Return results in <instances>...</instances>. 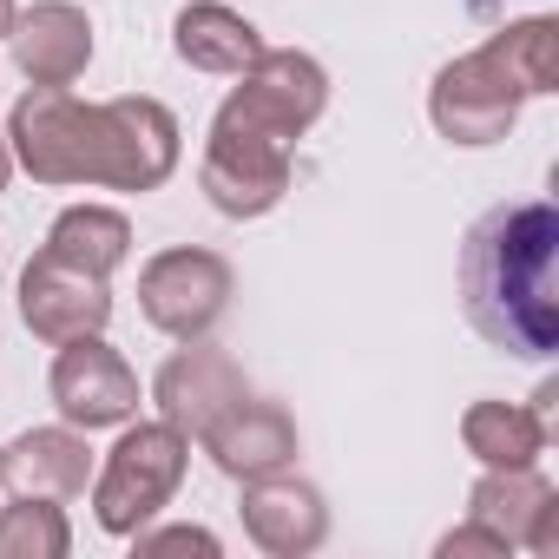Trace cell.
Here are the masks:
<instances>
[{"label":"cell","instance_id":"1","mask_svg":"<svg viewBox=\"0 0 559 559\" xmlns=\"http://www.w3.org/2000/svg\"><path fill=\"white\" fill-rule=\"evenodd\" d=\"M330 112V73L304 47H263V60L230 86V99L211 119L198 185L217 217H270L290 198L297 139Z\"/></svg>","mask_w":559,"mask_h":559},{"label":"cell","instance_id":"2","mask_svg":"<svg viewBox=\"0 0 559 559\" xmlns=\"http://www.w3.org/2000/svg\"><path fill=\"white\" fill-rule=\"evenodd\" d=\"M8 152L34 185H99L158 191L178 171V119L165 99H73L67 86H34L8 112Z\"/></svg>","mask_w":559,"mask_h":559},{"label":"cell","instance_id":"3","mask_svg":"<svg viewBox=\"0 0 559 559\" xmlns=\"http://www.w3.org/2000/svg\"><path fill=\"white\" fill-rule=\"evenodd\" d=\"M461 310L500 356L546 362L559 349V211L546 198H513L467 224Z\"/></svg>","mask_w":559,"mask_h":559},{"label":"cell","instance_id":"4","mask_svg":"<svg viewBox=\"0 0 559 559\" xmlns=\"http://www.w3.org/2000/svg\"><path fill=\"white\" fill-rule=\"evenodd\" d=\"M559 93V21H507L487 47L448 60L428 86V119L448 145H500L526 99Z\"/></svg>","mask_w":559,"mask_h":559},{"label":"cell","instance_id":"5","mask_svg":"<svg viewBox=\"0 0 559 559\" xmlns=\"http://www.w3.org/2000/svg\"><path fill=\"white\" fill-rule=\"evenodd\" d=\"M185 467H191V435H178L171 421H139V428L126 421L119 448L86 480L93 487V520L112 539H132L139 526H152L171 507V493L185 487Z\"/></svg>","mask_w":559,"mask_h":559},{"label":"cell","instance_id":"6","mask_svg":"<svg viewBox=\"0 0 559 559\" xmlns=\"http://www.w3.org/2000/svg\"><path fill=\"white\" fill-rule=\"evenodd\" d=\"M230 290H237V276L217 250H198V243H171L158 250L145 270H139V310L158 336H211L217 317L230 310Z\"/></svg>","mask_w":559,"mask_h":559},{"label":"cell","instance_id":"7","mask_svg":"<svg viewBox=\"0 0 559 559\" xmlns=\"http://www.w3.org/2000/svg\"><path fill=\"white\" fill-rule=\"evenodd\" d=\"M47 395H53L60 421L80 428V435L126 428V421L139 415V376H132V362L106 343V330H99V336L60 343L53 376H47Z\"/></svg>","mask_w":559,"mask_h":559},{"label":"cell","instance_id":"8","mask_svg":"<svg viewBox=\"0 0 559 559\" xmlns=\"http://www.w3.org/2000/svg\"><path fill=\"white\" fill-rule=\"evenodd\" d=\"M21 323L40 336V343H73V336H99L112 323V290L106 276L40 250L27 270H21Z\"/></svg>","mask_w":559,"mask_h":559},{"label":"cell","instance_id":"9","mask_svg":"<svg viewBox=\"0 0 559 559\" xmlns=\"http://www.w3.org/2000/svg\"><path fill=\"white\" fill-rule=\"evenodd\" d=\"M204 454L217 474H230L237 487L243 480H263V474H284L297 461V421L284 415V402H263V395H237L224 415L204 421Z\"/></svg>","mask_w":559,"mask_h":559},{"label":"cell","instance_id":"10","mask_svg":"<svg viewBox=\"0 0 559 559\" xmlns=\"http://www.w3.org/2000/svg\"><path fill=\"white\" fill-rule=\"evenodd\" d=\"M237 395H250L243 369L230 349H217L211 336H191L158 376H152V402H158V421H171L178 435H204L211 415H224Z\"/></svg>","mask_w":559,"mask_h":559},{"label":"cell","instance_id":"11","mask_svg":"<svg viewBox=\"0 0 559 559\" xmlns=\"http://www.w3.org/2000/svg\"><path fill=\"white\" fill-rule=\"evenodd\" d=\"M243 533L270 559H304L330 539V500H323V487L297 480L290 467L243 480Z\"/></svg>","mask_w":559,"mask_h":559},{"label":"cell","instance_id":"12","mask_svg":"<svg viewBox=\"0 0 559 559\" xmlns=\"http://www.w3.org/2000/svg\"><path fill=\"white\" fill-rule=\"evenodd\" d=\"M467 520L493 526L513 552H552L559 546V493L539 467H487L467 493Z\"/></svg>","mask_w":559,"mask_h":559},{"label":"cell","instance_id":"13","mask_svg":"<svg viewBox=\"0 0 559 559\" xmlns=\"http://www.w3.org/2000/svg\"><path fill=\"white\" fill-rule=\"evenodd\" d=\"M8 47L34 86H73L93 67V21L73 0H34L27 14H14Z\"/></svg>","mask_w":559,"mask_h":559},{"label":"cell","instance_id":"14","mask_svg":"<svg viewBox=\"0 0 559 559\" xmlns=\"http://www.w3.org/2000/svg\"><path fill=\"white\" fill-rule=\"evenodd\" d=\"M0 480L27 500H73L93 480V448L80 428H27L14 448H0Z\"/></svg>","mask_w":559,"mask_h":559},{"label":"cell","instance_id":"15","mask_svg":"<svg viewBox=\"0 0 559 559\" xmlns=\"http://www.w3.org/2000/svg\"><path fill=\"white\" fill-rule=\"evenodd\" d=\"M171 47L191 73H217V80H243L263 60V34L237 8H224V0H191V8H178Z\"/></svg>","mask_w":559,"mask_h":559},{"label":"cell","instance_id":"16","mask_svg":"<svg viewBox=\"0 0 559 559\" xmlns=\"http://www.w3.org/2000/svg\"><path fill=\"white\" fill-rule=\"evenodd\" d=\"M546 408H552V382L520 408V402H474L461 415V448L480 467H539L546 454Z\"/></svg>","mask_w":559,"mask_h":559},{"label":"cell","instance_id":"17","mask_svg":"<svg viewBox=\"0 0 559 559\" xmlns=\"http://www.w3.org/2000/svg\"><path fill=\"white\" fill-rule=\"evenodd\" d=\"M47 250L80 263V270H93V276H112L132 257V224L112 204H67L53 217V230H47Z\"/></svg>","mask_w":559,"mask_h":559},{"label":"cell","instance_id":"18","mask_svg":"<svg viewBox=\"0 0 559 559\" xmlns=\"http://www.w3.org/2000/svg\"><path fill=\"white\" fill-rule=\"evenodd\" d=\"M67 552H73V526L60 500L14 493V507H0V559H67Z\"/></svg>","mask_w":559,"mask_h":559},{"label":"cell","instance_id":"19","mask_svg":"<svg viewBox=\"0 0 559 559\" xmlns=\"http://www.w3.org/2000/svg\"><path fill=\"white\" fill-rule=\"evenodd\" d=\"M139 539V552H217V533H204V526H165V533H132Z\"/></svg>","mask_w":559,"mask_h":559},{"label":"cell","instance_id":"20","mask_svg":"<svg viewBox=\"0 0 559 559\" xmlns=\"http://www.w3.org/2000/svg\"><path fill=\"white\" fill-rule=\"evenodd\" d=\"M435 552H441V559H461V552H493V559H500V552H513V546H507V539H500L493 526L467 520V526H454V533H448V539H441Z\"/></svg>","mask_w":559,"mask_h":559},{"label":"cell","instance_id":"21","mask_svg":"<svg viewBox=\"0 0 559 559\" xmlns=\"http://www.w3.org/2000/svg\"><path fill=\"white\" fill-rule=\"evenodd\" d=\"M14 14H21V0H0V40L14 34Z\"/></svg>","mask_w":559,"mask_h":559},{"label":"cell","instance_id":"22","mask_svg":"<svg viewBox=\"0 0 559 559\" xmlns=\"http://www.w3.org/2000/svg\"><path fill=\"white\" fill-rule=\"evenodd\" d=\"M8 178H14V152H8V132H0V191H8Z\"/></svg>","mask_w":559,"mask_h":559}]
</instances>
